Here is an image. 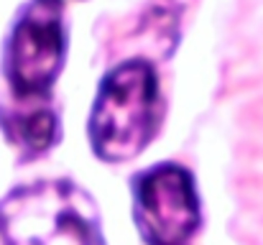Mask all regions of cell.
<instances>
[{
	"label": "cell",
	"mask_w": 263,
	"mask_h": 245,
	"mask_svg": "<svg viewBox=\"0 0 263 245\" xmlns=\"http://www.w3.org/2000/svg\"><path fill=\"white\" fill-rule=\"evenodd\" d=\"M5 245H105L95 204L69 181H41L0 202Z\"/></svg>",
	"instance_id": "6da1fadb"
},
{
	"label": "cell",
	"mask_w": 263,
	"mask_h": 245,
	"mask_svg": "<svg viewBox=\"0 0 263 245\" xmlns=\"http://www.w3.org/2000/svg\"><path fill=\"white\" fill-rule=\"evenodd\" d=\"M159 120V82L146 62L112 69L97 95L89 118V141L100 159L128 161L138 156Z\"/></svg>",
	"instance_id": "7a4b0ae2"
},
{
	"label": "cell",
	"mask_w": 263,
	"mask_h": 245,
	"mask_svg": "<svg viewBox=\"0 0 263 245\" xmlns=\"http://www.w3.org/2000/svg\"><path fill=\"white\" fill-rule=\"evenodd\" d=\"M64 62L59 0H33L15 23L5 49V74L18 100H41Z\"/></svg>",
	"instance_id": "3957f363"
},
{
	"label": "cell",
	"mask_w": 263,
	"mask_h": 245,
	"mask_svg": "<svg viewBox=\"0 0 263 245\" xmlns=\"http://www.w3.org/2000/svg\"><path fill=\"white\" fill-rule=\"evenodd\" d=\"M136 222L148 245H186L199 225V204L186 168L161 163L136 181Z\"/></svg>",
	"instance_id": "277c9868"
},
{
	"label": "cell",
	"mask_w": 263,
	"mask_h": 245,
	"mask_svg": "<svg viewBox=\"0 0 263 245\" xmlns=\"http://www.w3.org/2000/svg\"><path fill=\"white\" fill-rule=\"evenodd\" d=\"M0 128L8 141L26 154L46 151L57 138V118L51 107L41 100H21L18 107L0 112Z\"/></svg>",
	"instance_id": "5b68a950"
}]
</instances>
